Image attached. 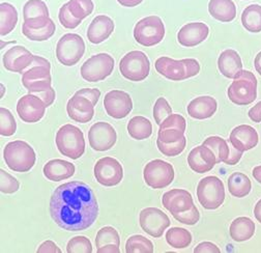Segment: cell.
Here are the masks:
<instances>
[{"label":"cell","mask_w":261,"mask_h":253,"mask_svg":"<svg viewBox=\"0 0 261 253\" xmlns=\"http://www.w3.org/2000/svg\"><path fill=\"white\" fill-rule=\"evenodd\" d=\"M172 216L178 221V222L186 225H195L200 219V213L195 206H193V208L190 209L189 211L172 214Z\"/></svg>","instance_id":"7dc6e473"},{"label":"cell","mask_w":261,"mask_h":253,"mask_svg":"<svg viewBox=\"0 0 261 253\" xmlns=\"http://www.w3.org/2000/svg\"><path fill=\"white\" fill-rule=\"evenodd\" d=\"M46 104L44 101L36 96L35 93H29L23 96L17 104V112L19 117L28 123L40 121L46 112Z\"/></svg>","instance_id":"e0dca14e"},{"label":"cell","mask_w":261,"mask_h":253,"mask_svg":"<svg viewBox=\"0 0 261 253\" xmlns=\"http://www.w3.org/2000/svg\"><path fill=\"white\" fill-rule=\"evenodd\" d=\"M114 31L113 20L105 15L96 16L87 28V39L92 44H101L105 42Z\"/></svg>","instance_id":"603a6c76"},{"label":"cell","mask_w":261,"mask_h":253,"mask_svg":"<svg viewBox=\"0 0 261 253\" xmlns=\"http://www.w3.org/2000/svg\"><path fill=\"white\" fill-rule=\"evenodd\" d=\"M127 132L130 137L136 140H144L152 134V124L144 116H134L127 123Z\"/></svg>","instance_id":"4dcf8cb0"},{"label":"cell","mask_w":261,"mask_h":253,"mask_svg":"<svg viewBox=\"0 0 261 253\" xmlns=\"http://www.w3.org/2000/svg\"><path fill=\"white\" fill-rule=\"evenodd\" d=\"M114 69V59L107 53H100L88 58L81 67L82 78L88 82H99L110 76Z\"/></svg>","instance_id":"30bf717a"},{"label":"cell","mask_w":261,"mask_h":253,"mask_svg":"<svg viewBox=\"0 0 261 253\" xmlns=\"http://www.w3.org/2000/svg\"><path fill=\"white\" fill-rule=\"evenodd\" d=\"M254 216L259 223H261V199L256 204L254 208Z\"/></svg>","instance_id":"91938a15"},{"label":"cell","mask_w":261,"mask_h":253,"mask_svg":"<svg viewBox=\"0 0 261 253\" xmlns=\"http://www.w3.org/2000/svg\"><path fill=\"white\" fill-rule=\"evenodd\" d=\"M167 243L176 249L187 248L192 243V235L188 230L181 227H172L166 234Z\"/></svg>","instance_id":"e575fe53"},{"label":"cell","mask_w":261,"mask_h":253,"mask_svg":"<svg viewBox=\"0 0 261 253\" xmlns=\"http://www.w3.org/2000/svg\"><path fill=\"white\" fill-rule=\"evenodd\" d=\"M162 203L171 214L189 211L195 206L191 193L184 189H172L167 191L163 195Z\"/></svg>","instance_id":"7402d4cb"},{"label":"cell","mask_w":261,"mask_h":253,"mask_svg":"<svg viewBox=\"0 0 261 253\" xmlns=\"http://www.w3.org/2000/svg\"><path fill=\"white\" fill-rule=\"evenodd\" d=\"M67 111L73 120L86 123L90 121L94 115V105L88 99L74 94L68 102Z\"/></svg>","instance_id":"d4e9b609"},{"label":"cell","mask_w":261,"mask_h":253,"mask_svg":"<svg viewBox=\"0 0 261 253\" xmlns=\"http://www.w3.org/2000/svg\"><path fill=\"white\" fill-rule=\"evenodd\" d=\"M38 252L39 253H42V252H46V253H61V250L52 241H46V242H44L39 247Z\"/></svg>","instance_id":"11a10c76"},{"label":"cell","mask_w":261,"mask_h":253,"mask_svg":"<svg viewBox=\"0 0 261 253\" xmlns=\"http://www.w3.org/2000/svg\"><path fill=\"white\" fill-rule=\"evenodd\" d=\"M104 107L109 116L121 119L133 109V101L129 94L122 90H111L104 98Z\"/></svg>","instance_id":"2e32d148"},{"label":"cell","mask_w":261,"mask_h":253,"mask_svg":"<svg viewBox=\"0 0 261 253\" xmlns=\"http://www.w3.org/2000/svg\"><path fill=\"white\" fill-rule=\"evenodd\" d=\"M243 26L252 34L261 31V6L251 5L242 14Z\"/></svg>","instance_id":"836d02e7"},{"label":"cell","mask_w":261,"mask_h":253,"mask_svg":"<svg viewBox=\"0 0 261 253\" xmlns=\"http://www.w3.org/2000/svg\"><path fill=\"white\" fill-rule=\"evenodd\" d=\"M93 172L96 181L105 187L116 186L123 178V168L121 164L111 157H104L97 160Z\"/></svg>","instance_id":"4fadbf2b"},{"label":"cell","mask_w":261,"mask_h":253,"mask_svg":"<svg viewBox=\"0 0 261 253\" xmlns=\"http://www.w3.org/2000/svg\"><path fill=\"white\" fill-rule=\"evenodd\" d=\"M0 88H2V98H3V97H4V94H5V90H6L5 85H4V84H2V85H0Z\"/></svg>","instance_id":"be15d7a7"},{"label":"cell","mask_w":261,"mask_h":253,"mask_svg":"<svg viewBox=\"0 0 261 253\" xmlns=\"http://www.w3.org/2000/svg\"><path fill=\"white\" fill-rule=\"evenodd\" d=\"M139 222L141 229L153 238H161L171 224L169 217L156 208H146L142 210Z\"/></svg>","instance_id":"7c38bea8"},{"label":"cell","mask_w":261,"mask_h":253,"mask_svg":"<svg viewBox=\"0 0 261 253\" xmlns=\"http://www.w3.org/2000/svg\"><path fill=\"white\" fill-rule=\"evenodd\" d=\"M4 159L10 169L16 172H27L35 166L37 155L27 142L15 140L6 145Z\"/></svg>","instance_id":"3957f363"},{"label":"cell","mask_w":261,"mask_h":253,"mask_svg":"<svg viewBox=\"0 0 261 253\" xmlns=\"http://www.w3.org/2000/svg\"><path fill=\"white\" fill-rule=\"evenodd\" d=\"M121 75L134 82L144 80L150 73V62L147 55L142 51H130L119 62Z\"/></svg>","instance_id":"52a82bcc"},{"label":"cell","mask_w":261,"mask_h":253,"mask_svg":"<svg viewBox=\"0 0 261 253\" xmlns=\"http://www.w3.org/2000/svg\"><path fill=\"white\" fill-rule=\"evenodd\" d=\"M228 190L232 196L238 198L246 197L252 189V184L250 179L242 173V172H234L232 173L229 179H228Z\"/></svg>","instance_id":"1f68e13d"},{"label":"cell","mask_w":261,"mask_h":253,"mask_svg":"<svg viewBox=\"0 0 261 253\" xmlns=\"http://www.w3.org/2000/svg\"><path fill=\"white\" fill-rule=\"evenodd\" d=\"M76 167L73 163L61 159H54L45 164L43 172L44 175L53 182L68 180L74 175Z\"/></svg>","instance_id":"83f0119b"},{"label":"cell","mask_w":261,"mask_h":253,"mask_svg":"<svg viewBox=\"0 0 261 253\" xmlns=\"http://www.w3.org/2000/svg\"><path fill=\"white\" fill-rule=\"evenodd\" d=\"M90 146L96 151H106L114 146L117 140V134L113 127L104 121L92 124L88 132Z\"/></svg>","instance_id":"5bb4252c"},{"label":"cell","mask_w":261,"mask_h":253,"mask_svg":"<svg viewBox=\"0 0 261 253\" xmlns=\"http://www.w3.org/2000/svg\"><path fill=\"white\" fill-rule=\"evenodd\" d=\"M84 53V40L76 34L64 35L56 45V57L63 66H75L83 57Z\"/></svg>","instance_id":"ba28073f"},{"label":"cell","mask_w":261,"mask_h":253,"mask_svg":"<svg viewBox=\"0 0 261 253\" xmlns=\"http://www.w3.org/2000/svg\"><path fill=\"white\" fill-rule=\"evenodd\" d=\"M55 23L50 17H40L24 20L22 26L23 35L30 41L43 42L52 38L55 34Z\"/></svg>","instance_id":"9a60e30c"},{"label":"cell","mask_w":261,"mask_h":253,"mask_svg":"<svg viewBox=\"0 0 261 253\" xmlns=\"http://www.w3.org/2000/svg\"><path fill=\"white\" fill-rule=\"evenodd\" d=\"M75 94L88 99L95 106L97 101H99V99L101 97V91L96 88H82V89L78 90Z\"/></svg>","instance_id":"f907efd6"},{"label":"cell","mask_w":261,"mask_h":253,"mask_svg":"<svg viewBox=\"0 0 261 253\" xmlns=\"http://www.w3.org/2000/svg\"><path fill=\"white\" fill-rule=\"evenodd\" d=\"M68 253H91L92 245L88 238L84 236H77L72 238L67 246Z\"/></svg>","instance_id":"b9f144b4"},{"label":"cell","mask_w":261,"mask_h":253,"mask_svg":"<svg viewBox=\"0 0 261 253\" xmlns=\"http://www.w3.org/2000/svg\"><path fill=\"white\" fill-rule=\"evenodd\" d=\"M35 94L44 101V103L46 104L47 107L51 106L54 103V101H55V91H54V89L52 87L47 89V90H45V91L37 92Z\"/></svg>","instance_id":"db71d44e"},{"label":"cell","mask_w":261,"mask_h":253,"mask_svg":"<svg viewBox=\"0 0 261 253\" xmlns=\"http://www.w3.org/2000/svg\"><path fill=\"white\" fill-rule=\"evenodd\" d=\"M24 20L49 17V10L46 4L42 0H28L23 8Z\"/></svg>","instance_id":"74e56055"},{"label":"cell","mask_w":261,"mask_h":253,"mask_svg":"<svg viewBox=\"0 0 261 253\" xmlns=\"http://www.w3.org/2000/svg\"><path fill=\"white\" fill-rule=\"evenodd\" d=\"M144 181L152 189H163L169 186L175 176L173 166L160 159L148 162L143 170Z\"/></svg>","instance_id":"8fae6325"},{"label":"cell","mask_w":261,"mask_h":253,"mask_svg":"<svg viewBox=\"0 0 261 253\" xmlns=\"http://www.w3.org/2000/svg\"><path fill=\"white\" fill-rule=\"evenodd\" d=\"M54 222L70 232L90 227L99 215V205L90 187L82 182H69L55 189L50 199Z\"/></svg>","instance_id":"6da1fadb"},{"label":"cell","mask_w":261,"mask_h":253,"mask_svg":"<svg viewBox=\"0 0 261 253\" xmlns=\"http://www.w3.org/2000/svg\"><path fill=\"white\" fill-rule=\"evenodd\" d=\"M68 6L71 13L80 20L87 18L94 10L92 0H70Z\"/></svg>","instance_id":"ab89813d"},{"label":"cell","mask_w":261,"mask_h":253,"mask_svg":"<svg viewBox=\"0 0 261 253\" xmlns=\"http://www.w3.org/2000/svg\"><path fill=\"white\" fill-rule=\"evenodd\" d=\"M252 174L254 176V179L259 183L261 184V166H256L254 167L253 171H252Z\"/></svg>","instance_id":"6125c7cd"},{"label":"cell","mask_w":261,"mask_h":253,"mask_svg":"<svg viewBox=\"0 0 261 253\" xmlns=\"http://www.w3.org/2000/svg\"><path fill=\"white\" fill-rule=\"evenodd\" d=\"M210 35V28L205 23L192 22L184 25L177 34V41L184 47H195L204 42Z\"/></svg>","instance_id":"ffe728a7"},{"label":"cell","mask_w":261,"mask_h":253,"mask_svg":"<svg viewBox=\"0 0 261 253\" xmlns=\"http://www.w3.org/2000/svg\"><path fill=\"white\" fill-rule=\"evenodd\" d=\"M246 2H247V0H246Z\"/></svg>","instance_id":"e7e4bbea"},{"label":"cell","mask_w":261,"mask_h":253,"mask_svg":"<svg viewBox=\"0 0 261 253\" xmlns=\"http://www.w3.org/2000/svg\"><path fill=\"white\" fill-rule=\"evenodd\" d=\"M187 144V139L186 137L177 142L174 143H165L162 142L160 140H156V145L159 150L167 157H175L178 156L179 154H181L186 147Z\"/></svg>","instance_id":"7bdbcfd3"},{"label":"cell","mask_w":261,"mask_h":253,"mask_svg":"<svg viewBox=\"0 0 261 253\" xmlns=\"http://www.w3.org/2000/svg\"><path fill=\"white\" fill-rule=\"evenodd\" d=\"M230 142V141H229ZM229 147H230V153H229V156H228L227 159L224 161L225 164L227 165H236L240 162V160L242 159V156H243V153L244 151H241L239 149H237L231 143L229 144Z\"/></svg>","instance_id":"f5cc1de1"},{"label":"cell","mask_w":261,"mask_h":253,"mask_svg":"<svg viewBox=\"0 0 261 253\" xmlns=\"http://www.w3.org/2000/svg\"><path fill=\"white\" fill-rule=\"evenodd\" d=\"M227 94L229 100L239 106L253 103L257 98V79L254 74L243 70L228 87Z\"/></svg>","instance_id":"5b68a950"},{"label":"cell","mask_w":261,"mask_h":253,"mask_svg":"<svg viewBox=\"0 0 261 253\" xmlns=\"http://www.w3.org/2000/svg\"><path fill=\"white\" fill-rule=\"evenodd\" d=\"M203 145L210 147L217 157V163L224 162L230 153V147L228 142L219 136H211L206 138L203 142Z\"/></svg>","instance_id":"d590c367"},{"label":"cell","mask_w":261,"mask_h":253,"mask_svg":"<svg viewBox=\"0 0 261 253\" xmlns=\"http://www.w3.org/2000/svg\"><path fill=\"white\" fill-rule=\"evenodd\" d=\"M126 253H152L153 244L147 238L135 235L127 239L125 244Z\"/></svg>","instance_id":"8d00e7d4"},{"label":"cell","mask_w":261,"mask_h":253,"mask_svg":"<svg viewBox=\"0 0 261 253\" xmlns=\"http://www.w3.org/2000/svg\"><path fill=\"white\" fill-rule=\"evenodd\" d=\"M96 252L97 253H119L120 250H119V246L115 244H109L101 248H97Z\"/></svg>","instance_id":"6f0895ef"},{"label":"cell","mask_w":261,"mask_h":253,"mask_svg":"<svg viewBox=\"0 0 261 253\" xmlns=\"http://www.w3.org/2000/svg\"><path fill=\"white\" fill-rule=\"evenodd\" d=\"M35 55H32L30 51H28L23 46H15L9 49L3 57L4 67L13 73H24L31 63L34 62Z\"/></svg>","instance_id":"d6986e66"},{"label":"cell","mask_w":261,"mask_h":253,"mask_svg":"<svg viewBox=\"0 0 261 253\" xmlns=\"http://www.w3.org/2000/svg\"><path fill=\"white\" fill-rule=\"evenodd\" d=\"M154 67L159 74L172 81H182L198 75L200 72L199 62L194 58L174 60L162 56L155 60Z\"/></svg>","instance_id":"7a4b0ae2"},{"label":"cell","mask_w":261,"mask_h":253,"mask_svg":"<svg viewBox=\"0 0 261 253\" xmlns=\"http://www.w3.org/2000/svg\"><path fill=\"white\" fill-rule=\"evenodd\" d=\"M187 122L184 116L179 114H170L164 121L160 124V129H179L181 131H186Z\"/></svg>","instance_id":"681fc988"},{"label":"cell","mask_w":261,"mask_h":253,"mask_svg":"<svg viewBox=\"0 0 261 253\" xmlns=\"http://www.w3.org/2000/svg\"><path fill=\"white\" fill-rule=\"evenodd\" d=\"M58 18H59V22L60 24L67 29H74L76 27H78L82 20L76 18L70 11L69 9V6L68 4H64L61 9L59 10V15H58Z\"/></svg>","instance_id":"f6af8a7d"},{"label":"cell","mask_w":261,"mask_h":253,"mask_svg":"<svg viewBox=\"0 0 261 253\" xmlns=\"http://www.w3.org/2000/svg\"><path fill=\"white\" fill-rule=\"evenodd\" d=\"M56 145L58 150L73 160L79 159L85 151V139L83 132L71 123L64 124L56 134Z\"/></svg>","instance_id":"277c9868"},{"label":"cell","mask_w":261,"mask_h":253,"mask_svg":"<svg viewBox=\"0 0 261 253\" xmlns=\"http://www.w3.org/2000/svg\"><path fill=\"white\" fill-rule=\"evenodd\" d=\"M23 86L29 93H37L51 88V69L41 66L30 67L22 75Z\"/></svg>","instance_id":"ac0fdd59"},{"label":"cell","mask_w":261,"mask_h":253,"mask_svg":"<svg viewBox=\"0 0 261 253\" xmlns=\"http://www.w3.org/2000/svg\"><path fill=\"white\" fill-rule=\"evenodd\" d=\"M249 117L254 122H261V101L249 110Z\"/></svg>","instance_id":"9f6ffc18"},{"label":"cell","mask_w":261,"mask_h":253,"mask_svg":"<svg viewBox=\"0 0 261 253\" xmlns=\"http://www.w3.org/2000/svg\"><path fill=\"white\" fill-rule=\"evenodd\" d=\"M188 163L192 170L197 173H205L211 171L217 163V157L215 153L205 145L194 147L189 156Z\"/></svg>","instance_id":"44dd1931"},{"label":"cell","mask_w":261,"mask_h":253,"mask_svg":"<svg viewBox=\"0 0 261 253\" xmlns=\"http://www.w3.org/2000/svg\"><path fill=\"white\" fill-rule=\"evenodd\" d=\"M165 37V25L158 16H149L137 22L134 28V39L144 47H152Z\"/></svg>","instance_id":"8992f818"},{"label":"cell","mask_w":261,"mask_h":253,"mask_svg":"<svg viewBox=\"0 0 261 253\" xmlns=\"http://www.w3.org/2000/svg\"><path fill=\"white\" fill-rule=\"evenodd\" d=\"M170 114H172V108L165 98H159L153 106V117L155 122L160 125Z\"/></svg>","instance_id":"ee69618b"},{"label":"cell","mask_w":261,"mask_h":253,"mask_svg":"<svg viewBox=\"0 0 261 253\" xmlns=\"http://www.w3.org/2000/svg\"><path fill=\"white\" fill-rule=\"evenodd\" d=\"M195 253H220V248L211 242H202L194 249Z\"/></svg>","instance_id":"816d5d0a"},{"label":"cell","mask_w":261,"mask_h":253,"mask_svg":"<svg viewBox=\"0 0 261 253\" xmlns=\"http://www.w3.org/2000/svg\"><path fill=\"white\" fill-rule=\"evenodd\" d=\"M218 68L223 76L234 79L243 71V62L240 54L232 49L223 51L218 59Z\"/></svg>","instance_id":"484cf974"},{"label":"cell","mask_w":261,"mask_h":253,"mask_svg":"<svg viewBox=\"0 0 261 253\" xmlns=\"http://www.w3.org/2000/svg\"><path fill=\"white\" fill-rule=\"evenodd\" d=\"M17 131V123L14 115L7 108L0 109V134L12 136Z\"/></svg>","instance_id":"60d3db41"},{"label":"cell","mask_w":261,"mask_h":253,"mask_svg":"<svg viewBox=\"0 0 261 253\" xmlns=\"http://www.w3.org/2000/svg\"><path fill=\"white\" fill-rule=\"evenodd\" d=\"M254 66L257 71V73L261 76V51L256 55L255 60H254Z\"/></svg>","instance_id":"94428289"},{"label":"cell","mask_w":261,"mask_h":253,"mask_svg":"<svg viewBox=\"0 0 261 253\" xmlns=\"http://www.w3.org/2000/svg\"><path fill=\"white\" fill-rule=\"evenodd\" d=\"M208 12L213 18L221 22H231L237 17V7L232 0H211Z\"/></svg>","instance_id":"f1b7e54d"},{"label":"cell","mask_w":261,"mask_h":253,"mask_svg":"<svg viewBox=\"0 0 261 253\" xmlns=\"http://www.w3.org/2000/svg\"><path fill=\"white\" fill-rule=\"evenodd\" d=\"M197 197L200 205L206 210L220 208L225 200L223 182L214 175L202 179L197 187Z\"/></svg>","instance_id":"9c48e42d"},{"label":"cell","mask_w":261,"mask_h":253,"mask_svg":"<svg viewBox=\"0 0 261 253\" xmlns=\"http://www.w3.org/2000/svg\"><path fill=\"white\" fill-rule=\"evenodd\" d=\"M229 233L236 242L248 241L255 234V223L248 217H239L232 221Z\"/></svg>","instance_id":"f546056e"},{"label":"cell","mask_w":261,"mask_h":253,"mask_svg":"<svg viewBox=\"0 0 261 253\" xmlns=\"http://www.w3.org/2000/svg\"><path fill=\"white\" fill-rule=\"evenodd\" d=\"M143 0H117V3L125 8H134L142 4Z\"/></svg>","instance_id":"680465c9"},{"label":"cell","mask_w":261,"mask_h":253,"mask_svg":"<svg viewBox=\"0 0 261 253\" xmlns=\"http://www.w3.org/2000/svg\"><path fill=\"white\" fill-rule=\"evenodd\" d=\"M185 138V131L179 129H159L158 140L165 143H174Z\"/></svg>","instance_id":"c3c4849f"},{"label":"cell","mask_w":261,"mask_h":253,"mask_svg":"<svg viewBox=\"0 0 261 253\" xmlns=\"http://www.w3.org/2000/svg\"><path fill=\"white\" fill-rule=\"evenodd\" d=\"M18 23V12L14 6L8 3L0 5V35H9Z\"/></svg>","instance_id":"d6a6232c"},{"label":"cell","mask_w":261,"mask_h":253,"mask_svg":"<svg viewBox=\"0 0 261 253\" xmlns=\"http://www.w3.org/2000/svg\"><path fill=\"white\" fill-rule=\"evenodd\" d=\"M0 176H2V181H0V190L3 193L6 194H12L17 192L20 188V183L10 173H8L5 169L0 170Z\"/></svg>","instance_id":"bcb514c9"},{"label":"cell","mask_w":261,"mask_h":253,"mask_svg":"<svg viewBox=\"0 0 261 253\" xmlns=\"http://www.w3.org/2000/svg\"><path fill=\"white\" fill-rule=\"evenodd\" d=\"M218 109L215 98L210 96L198 97L192 100L188 105V113L195 119H206L212 117Z\"/></svg>","instance_id":"4316f807"},{"label":"cell","mask_w":261,"mask_h":253,"mask_svg":"<svg viewBox=\"0 0 261 253\" xmlns=\"http://www.w3.org/2000/svg\"><path fill=\"white\" fill-rule=\"evenodd\" d=\"M258 133L249 124H241L234 128L229 136L230 143L241 151H247L258 144Z\"/></svg>","instance_id":"cb8c5ba5"},{"label":"cell","mask_w":261,"mask_h":253,"mask_svg":"<svg viewBox=\"0 0 261 253\" xmlns=\"http://www.w3.org/2000/svg\"><path fill=\"white\" fill-rule=\"evenodd\" d=\"M115 244L117 246L120 245V239L117 231L111 226H105L101 229L96 234L95 237V246L96 248H101L103 246Z\"/></svg>","instance_id":"f35d334b"}]
</instances>
